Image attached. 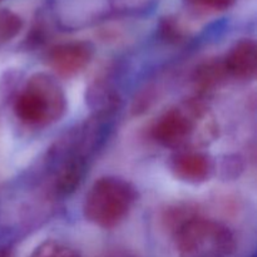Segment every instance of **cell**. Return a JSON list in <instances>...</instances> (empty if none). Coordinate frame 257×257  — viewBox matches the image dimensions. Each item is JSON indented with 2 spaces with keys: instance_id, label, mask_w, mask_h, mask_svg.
Masks as SVG:
<instances>
[{
  "instance_id": "6da1fadb",
  "label": "cell",
  "mask_w": 257,
  "mask_h": 257,
  "mask_svg": "<svg viewBox=\"0 0 257 257\" xmlns=\"http://www.w3.org/2000/svg\"><path fill=\"white\" fill-rule=\"evenodd\" d=\"M112 114H97L55 143L48 158L50 191L68 196L77 190L84 178L90 156L103 137V123Z\"/></svg>"
},
{
  "instance_id": "7a4b0ae2",
  "label": "cell",
  "mask_w": 257,
  "mask_h": 257,
  "mask_svg": "<svg viewBox=\"0 0 257 257\" xmlns=\"http://www.w3.org/2000/svg\"><path fill=\"white\" fill-rule=\"evenodd\" d=\"M151 136L162 147L198 150L217 137V123L200 100H188L163 113L155 122Z\"/></svg>"
},
{
  "instance_id": "3957f363",
  "label": "cell",
  "mask_w": 257,
  "mask_h": 257,
  "mask_svg": "<svg viewBox=\"0 0 257 257\" xmlns=\"http://www.w3.org/2000/svg\"><path fill=\"white\" fill-rule=\"evenodd\" d=\"M67 95L57 78L35 73L28 78L14 99V113L28 127L44 128L65 114Z\"/></svg>"
},
{
  "instance_id": "277c9868",
  "label": "cell",
  "mask_w": 257,
  "mask_h": 257,
  "mask_svg": "<svg viewBox=\"0 0 257 257\" xmlns=\"http://www.w3.org/2000/svg\"><path fill=\"white\" fill-rule=\"evenodd\" d=\"M137 201V190L117 176L100 177L90 186L83 202V215L88 222L104 230L124 221Z\"/></svg>"
},
{
  "instance_id": "5b68a950",
  "label": "cell",
  "mask_w": 257,
  "mask_h": 257,
  "mask_svg": "<svg viewBox=\"0 0 257 257\" xmlns=\"http://www.w3.org/2000/svg\"><path fill=\"white\" fill-rule=\"evenodd\" d=\"M178 257H231L235 235L228 226L195 215L175 231Z\"/></svg>"
},
{
  "instance_id": "8992f818",
  "label": "cell",
  "mask_w": 257,
  "mask_h": 257,
  "mask_svg": "<svg viewBox=\"0 0 257 257\" xmlns=\"http://www.w3.org/2000/svg\"><path fill=\"white\" fill-rule=\"evenodd\" d=\"M94 48L90 43L74 40L54 45L47 53V63L58 75L70 78L82 73L90 64Z\"/></svg>"
},
{
  "instance_id": "52a82bcc",
  "label": "cell",
  "mask_w": 257,
  "mask_h": 257,
  "mask_svg": "<svg viewBox=\"0 0 257 257\" xmlns=\"http://www.w3.org/2000/svg\"><path fill=\"white\" fill-rule=\"evenodd\" d=\"M171 171L180 181L198 185L210 180L213 173V162L200 150H181L172 157Z\"/></svg>"
},
{
  "instance_id": "ba28073f",
  "label": "cell",
  "mask_w": 257,
  "mask_h": 257,
  "mask_svg": "<svg viewBox=\"0 0 257 257\" xmlns=\"http://www.w3.org/2000/svg\"><path fill=\"white\" fill-rule=\"evenodd\" d=\"M228 78L252 80L257 74V45L255 40L243 38L236 42L222 59Z\"/></svg>"
},
{
  "instance_id": "9c48e42d",
  "label": "cell",
  "mask_w": 257,
  "mask_h": 257,
  "mask_svg": "<svg viewBox=\"0 0 257 257\" xmlns=\"http://www.w3.org/2000/svg\"><path fill=\"white\" fill-rule=\"evenodd\" d=\"M227 78L222 60H210L203 63L196 68L193 73V83L201 92L215 89Z\"/></svg>"
},
{
  "instance_id": "30bf717a",
  "label": "cell",
  "mask_w": 257,
  "mask_h": 257,
  "mask_svg": "<svg viewBox=\"0 0 257 257\" xmlns=\"http://www.w3.org/2000/svg\"><path fill=\"white\" fill-rule=\"evenodd\" d=\"M28 257H80V255L69 243L50 238L38 245Z\"/></svg>"
},
{
  "instance_id": "8fae6325",
  "label": "cell",
  "mask_w": 257,
  "mask_h": 257,
  "mask_svg": "<svg viewBox=\"0 0 257 257\" xmlns=\"http://www.w3.org/2000/svg\"><path fill=\"white\" fill-rule=\"evenodd\" d=\"M24 27L22 17L10 9H0V45L14 39Z\"/></svg>"
},
{
  "instance_id": "7c38bea8",
  "label": "cell",
  "mask_w": 257,
  "mask_h": 257,
  "mask_svg": "<svg viewBox=\"0 0 257 257\" xmlns=\"http://www.w3.org/2000/svg\"><path fill=\"white\" fill-rule=\"evenodd\" d=\"M186 4L198 10L220 13L226 12L235 5L236 0H183Z\"/></svg>"
},
{
  "instance_id": "4fadbf2b",
  "label": "cell",
  "mask_w": 257,
  "mask_h": 257,
  "mask_svg": "<svg viewBox=\"0 0 257 257\" xmlns=\"http://www.w3.org/2000/svg\"><path fill=\"white\" fill-rule=\"evenodd\" d=\"M161 34L170 42H178L183 38V30L175 18H165L161 23Z\"/></svg>"
},
{
  "instance_id": "5bb4252c",
  "label": "cell",
  "mask_w": 257,
  "mask_h": 257,
  "mask_svg": "<svg viewBox=\"0 0 257 257\" xmlns=\"http://www.w3.org/2000/svg\"><path fill=\"white\" fill-rule=\"evenodd\" d=\"M114 5H118L123 9H137V8L148 5V3L152 0H112Z\"/></svg>"
},
{
  "instance_id": "9a60e30c",
  "label": "cell",
  "mask_w": 257,
  "mask_h": 257,
  "mask_svg": "<svg viewBox=\"0 0 257 257\" xmlns=\"http://www.w3.org/2000/svg\"><path fill=\"white\" fill-rule=\"evenodd\" d=\"M0 257H14L9 247H0Z\"/></svg>"
},
{
  "instance_id": "2e32d148",
  "label": "cell",
  "mask_w": 257,
  "mask_h": 257,
  "mask_svg": "<svg viewBox=\"0 0 257 257\" xmlns=\"http://www.w3.org/2000/svg\"><path fill=\"white\" fill-rule=\"evenodd\" d=\"M0 2H2V0H0Z\"/></svg>"
}]
</instances>
